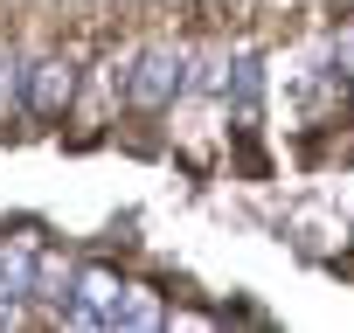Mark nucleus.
Segmentation results:
<instances>
[{"instance_id":"obj_4","label":"nucleus","mask_w":354,"mask_h":333,"mask_svg":"<svg viewBox=\"0 0 354 333\" xmlns=\"http://www.w3.org/2000/svg\"><path fill=\"white\" fill-rule=\"evenodd\" d=\"M15 111H28V63L15 49H0V118H15Z\"/></svg>"},{"instance_id":"obj_1","label":"nucleus","mask_w":354,"mask_h":333,"mask_svg":"<svg viewBox=\"0 0 354 333\" xmlns=\"http://www.w3.org/2000/svg\"><path fill=\"white\" fill-rule=\"evenodd\" d=\"M188 70H195V63H188L181 42H153V49H139V56H132V77H125V104H132V111H167L174 97L195 84Z\"/></svg>"},{"instance_id":"obj_3","label":"nucleus","mask_w":354,"mask_h":333,"mask_svg":"<svg viewBox=\"0 0 354 333\" xmlns=\"http://www.w3.org/2000/svg\"><path fill=\"white\" fill-rule=\"evenodd\" d=\"M167 312H160V298L146 292V285H118V298H111V319L104 326H160Z\"/></svg>"},{"instance_id":"obj_2","label":"nucleus","mask_w":354,"mask_h":333,"mask_svg":"<svg viewBox=\"0 0 354 333\" xmlns=\"http://www.w3.org/2000/svg\"><path fill=\"white\" fill-rule=\"evenodd\" d=\"M70 104H77V63H70V56H42V63H28V118L56 125Z\"/></svg>"}]
</instances>
